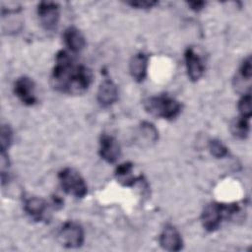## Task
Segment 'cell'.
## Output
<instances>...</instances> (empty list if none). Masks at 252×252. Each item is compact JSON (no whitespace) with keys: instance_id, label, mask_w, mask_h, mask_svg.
Instances as JSON below:
<instances>
[{"instance_id":"cell-1","label":"cell","mask_w":252,"mask_h":252,"mask_svg":"<svg viewBox=\"0 0 252 252\" xmlns=\"http://www.w3.org/2000/svg\"><path fill=\"white\" fill-rule=\"evenodd\" d=\"M92 71L78 63L67 51L60 50L55 57L51 83L55 90L68 94H81L91 86Z\"/></svg>"},{"instance_id":"cell-2","label":"cell","mask_w":252,"mask_h":252,"mask_svg":"<svg viewBox=\"0 0 252 252\" xmlns=\"http://www.w3.org/2000/svg\"><path fill=\"white\" fill-rule=\"evenodd\" d=\"M239 212L240 208L236 203H211L204 208L201 215L203 227L209 232H214L219 229L223 220H230Z\"/></svg>"},{"instance_id":"cell-3","label":"cell","mask_w":252,"mask_h":252,"mask_svg":"<svg viewBox=\"0 0 252 252\" xmlns=\"http://www.w3.org/2000/svg\"><path fill=\"white\" fill-rule=\"evenodd\" d=\"M143 104L148 113L166 120L175 119L181 112V103L168 94L150 96L144 100Z\"/></svg>"},{"instance_id":"cell-4","label":"cell","mask_w":252,"mask_h":252,"mask_svg":"<svg viewBox=\"0 0 252 252\" xmlns=\"http://www.w3.org/2000/svg\"><path fill=\"white\" fill-rule=\"evenodd\" d=\"M58 179L62 189L69 195L82 199L88 193L87 184L82 175L74 168L66 167L58 173Z\"/></svg>"},{"instance_id":"cell-5","label":"cell","mask_w":252,"mask_h":252,"mask_svg":"<svg viewBox=\"0 0 252 252\" xmlns=\"http://www.w3.org/2000/svg\"><path fill=\"white\" fill-rule=\"evenodd\" d=\"M60 243L66 248H78L84 243L83 227L75 221H67L59 231Z\"/></svg>"},{"instance_id":"cell-6","label":"cell","mask_w":252,"mask_h":252,"mask_svg":"<svg viewBox=\"0 0 252 252\" xmlns=\"http://www.w3.org/2000/svg\"><path fill=\"white\" fill-rule=\"evenodd\" d=\"M37 15L41 26L48 31L56 29L59 21V6L55 2L42 1L37 5Z\"/></svg>"},{"instance_id":"cell-7","label":"cell","mask_w":252,"mask_h":252,"mask_svg":"<svg viewBox=\"0 0 252 252\" xmlns=\"http://www.w3.org/2000/svg\"><path fill=\"white\" fill-rule=\"evenodd\" d=\"M14 93L16 96L26 105H33L36 102L35 86L29 77H20L14 84Z\"/></svg>"},{"instance_id":"cell-8","label":"cell","mask_w":252,"mask_h":252,"mask_svg":"<svg viewBox=\"0 0 252 252\" xmlns=\"http://www.w3.org/2000/svg\"><path fill=\"white\" fill-rule=\"evenodd\" d=\"M98 154L106 162L114 163L121 155V149L114 137L107 134H102L99 139Z\"/></svg>"},{"instance_id":"cell-9","label":"cell","mask_w":252,"mask_h":252,"mask_svg":"<svg viewBox=\"0 0 252 252\" xmlns=\"http://www.w3.org/2000/svg\"><path fill=\"white\" fill-rule=\"evenodd\" d=\"M185 66L187 70V75L192 82H197L200 80L205 71V65L193 48H187L184 53Z\"/></svg>"},{"instance_id":"cell-10","label":"cell","mask_w":252,"mask_h":252,"mask_svg":"<svg viewBox=\"0 0 252 252\" xmlns=\"http://www.w3.org/2000/svg\"><path fill=\"white\" fill-rule=\"evenodd\" d=\"M158 241L160 246L167 251H179L183 247V241L179 231L170 224L164 226Z\"/></svg>"},{"instance_id":"cell-11","label":"cell","mask_w":252,"mask_h":252,"mask_svg":"<svg viewBox=\"0 0 252 252\" xmlns=\"http://www.w3.org/2000/svg\"><path fill=\"white\" fill-rule=\"evenodd\" d=\"M96 97L98 103L103 107L115 103L118 99V89L115 83L110 79L103 80L98 87Z\"/></svg>"},{"instance_id":"cell-12","label":"cell","mask_w":252,"mask_h":252,"mask_svg":"<svg viewBox=\"0 0 252 252\" xmlns=\"http://www.w3.org/2000/svg\"><path fill=\"white\" fill-rule=\"evenodd\" d=\"M148 56L145 53L135 54L129 63V72L133 80L140 83L143 82L147 76Z\"/></svg>"},{"instance_id":"cell-13","label":"cell","mask_w":252,"mask_h":252,"mask_svg":"<svg viewBox=\"0 0 252 252\" xmlns=\"http://www.w3.org/2000/svg\"><path fill=\"white\" fill-rule=\"evenodd\" d=\"M24 210L34 220L40 221L44 219L47 210L46 202L38 197H30L25 200Z\"/></svg>"},{"instance_id":"cell-14","label":"cell","mask_w":252,"mask_h":252,"mask_svg":"<svg viewBox=\"0 0 252 252\" xmlns=\"http://www.w3.org/2000/svg\"><path fill=\"white\" fill-rule=\"evenodd\" d=\"M65 45L72 52H80L86 46V39L83 33L75 27H69L65 30L63 34Z\"/></svg>"},{"instance_id":"cell-15","label":"cell","mask_w":252,"mask_h":252,"mask_svg":"<svg viewBox=\"0 0 252 252\" xmlns=\"http://www.w3.org/2000/svg\"><path fill=\"white\" fill-rule=\"evenodd\" d=\"M115 177L117 182L121 185L130 187L133 186L137 181L141 180V176L136 177L133 175V164L129 161L119 164L115 169Z\"/></svg>"},{"instance_id":"cell-16","label":"cell","mask_w":252,"mask_h":252,"mask_svg":"<svg viewBox=\"0 0 252 252\" xmlns=\"http://www.w3.org/2000/svg\"><path fill=\"white\" fill-rule=\"evenodd\" d=\"M158 139V132L152 123L144 121L140 124L137 132V142L141 145L150 146L151 144H155Z\"/></svg>"},{"instance_id":"cell-17","label":"cell","mask_w":252,"mask_h":252,"mask_svg":"<svg viewBox=\"0 0 252 252\" xmlns=\"http://www.w3.org/2000/svg\"><path fill=\"white\" fill-rule=\"evenodd\" d=\"M249 120L238 117L231 124V133L238 139H245L249 133Z\"/></svg>"},{"instance_id":"cell-18","label":"cell","mask_w":252,"mask_h":252,"mask_svg":"<svg viewBox=\"0 0 252 252\" xmlns=\"http://www.w3.org/2000/svg\"><path fill=\"white\" fill-rule=\"evenodd\" d=\"M251 101L252 97L250 93L245 94L238 101L237 107L240 113V117H243L245 119L250 120L251 114H252V107H251Z\"/></svg>"},{"instance_id":"cell-19","label":"cell","mask_w":252,"mask_h":252,"mask_svg":"<svg viewBox=\"0 0 252 252\" xmlns=\"http://www.w3.org/2000/svg\"><path fill=\"white\" fill-rule=\"evenodd\" d=\"M13 138L12 129L8 125L1 126V134H0V149L1 153H6L9 149Z\"/></svg>"},{"instance_id":"cell-20","label":"cell","mask_w":252,"mask_h":252,"mask_svg":"<svg viewBox=\"0 0 252 252\" xmlns=\"http://www.w3.org/2000/svg\"><path fill=\"white\" fill-rule=\"evenodd\" d=\"M209 150L211 154L217 158H221L228 154L227 148L220 140L217 139H213L209 142Z\"/></svg>"},{"instance_id":"cell-21","label":"cell","mask_w":252,"mask_h":252,"mask_svg":"<svg viewBox=\"0 0 252 252\" xmlns=\"http://www.w3.org/2000/svg\"><path fill=\"white\" fill-rule=\"evenodd\" d=\"M240 75H241L242 78H244L246 80H250L251 79L252 65H251V57L250 56H248L242 62V64L240 66Z\"/></svg>"},{"instance_id":"cell-22","label":"cell","mask_w":252,"mask_h":252,"mask_svg":"<svg viewBox=\"0 0 252 252\" xmlns=\"http://www.w3.org/2000/svg\"><path fill=\"white\" fill-rule=\"evenodd\" d=\"M127 4L130 5L131 7L137 8V9H149V8H152L155 5H157L158 2L153 1V0H138V1L127 2Z\"/></svg>"},{"instance_id":"cell-23","label":"cell","mask_w":252,"mask_h":252,"mask_svg":"<svg viewBox=\"0 0 252 252\" xmlns=\"http://www.w3.org/2000/svg\"><path fill=\"white\" fill-rule=\"evenodd\" d=\"M187 4L190 7V9L195 12L202 10L204 8V6L206 5V3L204 1H191V2H188Z\"/></svg>"}]
</instances>
